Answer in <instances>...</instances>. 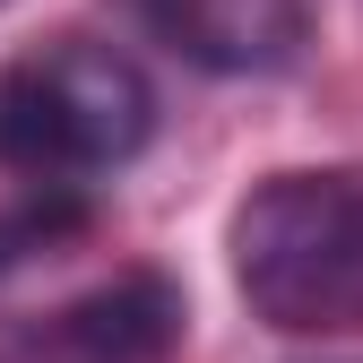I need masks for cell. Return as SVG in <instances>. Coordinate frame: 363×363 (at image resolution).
<instances>
[{
	"mask_svg": "<svg viewBox=\"0 0 363 363\" xmlns=\"http://www.w3.org/2000/svg\"><path fill=\"white\" fill-rule=\"evenodd\" d=\"M225 268L251 320L286 337L363 329V164L259 173L225 216Z\"/></svg>",
	"mask_w": 363,
	"mask_h": 363,
	"instance_id": "obj_1",
	"label": "cell"
},
{
	"mask_svg": "<svg viewBox=\"0 0 363 363\" xmlns=\"http://www.w3.org/2000/svg\"><path fill=\"white\" fill-rule=\"evenodd\" d=\"M156 139V86L113 43H35L0 61V173L26 191L86 199V182L121 173Z\"/></svg>",
	"mask_w": 363,
	"mask_h": 363,
	"instance_id": "obj_2",
	"label": "cell"
},
{
	"mask_svg": "<svg viewBox=\"0 0 363 363\" xmlns=\"http://www.w3.org/2000/svg\"><path fill=\"white\" fill-rule=\"evenodd\" d=\"M191 337V303L164 268H130V277L61 303L52 320L26 337V363H173Z\"/></svg>",
	"mask_w": 363,
	"mask_h": 363,
	"instance_id": "obj_3",
	"label": "cell"
},
{
	"mask_svg": "<svg viewBox=\"0 0 363 363\" xmlns=\"http://www.w3.org/2000/svg\"><path fill=\"white\" fill-rule=\"evenodd\" d=\"M130 9L164 52L216 78H268L303 61V35H311L303 0H130Z\"/></svg>",
	"mask_w": 363,
	"mask_h": 363,
	"instance_id": "obj_4",
	"label": "cell"
},
{
	"mask_svg": "<svg viewBox=\"0 0 363 363\" xmlns=\"http://www.w3.org/2000/svg\"><path fill=\"white\" fill-rule=\"evenodd\" d=\"M0 9H9V0H0Z\"/></svg>",
	"mask_w": 363,
	"mask_h": 363,
	"instance_id": "obj_5",
	"label": "cell"
}]
</instances>
